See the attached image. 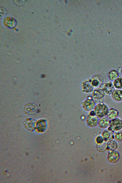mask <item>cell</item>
Masks as SVG:
<instances>
[{"mask_svg":"<svg viewBox=\"0 0 122 183\" xmlns=\"http://www.w3.org/2000/svg\"><path fill=\"white\" fill-rule=\"evenodd\" d=\"M103 139L101 136H98L96 139V142L99 144L103 143Z\"/></svg>","mask_w":122,"mask_h":183,"instance_id":"18","label":"cell"},{"mask_svg":"<svg viewBox=\"0 0 122 183\" xmlns=\"http://www.w3.org/2000/svg\"><path fill=\"white\" fill-rule=\"evenodd\" d=\"M109 128L113 131H119L122 129V120L119 118L110 120Z\"/></svg>","mask_w":122,"mask_h":183,"instance_id":"4","label":"cell"},{"mask_svg":"<svg viewBox=\"0 0 122 183\" xmlns=\"http://www.w3.org/2000/svg\"><path fill=\"white\" fill-rule=\"evenodd\" d=\"M102 136L103 139L107 141L112 140L114 137L112 131L110 130H104L102 133Z\"/></svg>","mask_w":122,"mask_h":183,"instance_id":"14","label":"cell"},{"mask_svg":"<svg viewBox=\"0 0 122 183\" xmlns=\"http://www.w3.org/2000/svg\"><path fill=\"white\" fill-rule=\"evenodd\" d=\"M119 112L116 109L112 107L109 109L106 117L111 120L118 117Z\"/></svg>","mask_w":122,"mask_h":183,"instance_id":"12","label":"cell"},{"mask_svg":"<svg viewBox=\"0 0 122 183\" xmlns=\"http://www.w3.org/2000/svg\"><path fill=\"white\" fill-rule=\"evenodd\" d=\"M115 139L118 142L122 141V131L117 132L115 134Z\"/></svg>","mask_w":122,"mask_h":183,"instance_id":"17","label":"cell"},{"mask_svg":"<svg viewBox=\"0 0 122 183\" xmlns=\"http://www.w3.org/2000/svg\"><path fill=\"white\" fill-rule=\"evenodd\" d=\"M99 91L105 96L110 95L115 89L112 82L103 83L98 88Z\"/></svg>","mask_w":122,"mask_h":183,"instance_id":"3","label":"cell"},{"mask_svg":"<svg viewBox=\"0 0 122 183\" xmlns=\"http://www.w3.org/2000/svg\"><path fill=\"white\" fill-rule=\"evenodd\" d=\"M108 148L112 150H114L116 149L118 147L117 143L114 141H111L109 142L107 144Z\"/></svg>","mask_w":122,"mask_h":183,"instance_id":"16","label":"cell"},{"mask_svg":"<svg viewBox=\"0 0 122 183\" xmlns=\"http://www.w3.org/2000/svg\"><path fill=\"white\" fill-rule=\"evenodd\" d=\"M112 83L115 89L122 90V77L119 76Z\"/></svg>","mask_w":122,"mask_h":183,"instance_id":"15","label":"cell"},{"mask_svg":"<svg viewBox=\"0 0 122 183\" xmlns=\"http://www.w3.org/2000/svg\"><path fill=\"white\" fill-rule=\"evenodd\" d=\"M96 104L93 99L91 95H88L86 99L81 103L83 109L85 112H89L93 110Z\"/></svg>","mask_w":122,"mask_h":183,"instance_id":"2","label":"cell"},{"mask_svg":"<svg viewBox=\"0 0 122 183\" xmlns=\"http://www.w3.org/2000/svg\"><path fill=\"white\" fill-rule=\"evenodd\" d=\"M92 93V98L96 104L103 102L105 96L101 93L98 88L94 89Z\"/></svg>","mask_w":122,"mask_h":183,"instance_id":"7","label":"cell"},{"mask_svg":"<svg viewBox=\"0 0 122 183\" xmlns=\"http://www.w3.org/2000/svg\"><path fill=\"white\" fill-rule=\"evenodd\" d=\"M99 118L95 115H92L88 114L86 118V123L90 127H94L98 124Z\"/></svg>","mask_w":122,"mask_h":183,"instance_id":"8","label":"cell"},{"mask_svg":"<svg viewBox=\"0 0 122 183\" xmlns=\"http://www.w3.org/2000/svg\"><path fill=\"white\" fill-rule=\"evenodd\" d=\"M81 87L82 92L85 94L92 93L95 89L92 85L89 78L82 82Z\"/></svg>","mask_w":122,"mask_h":183,"instance_id":"5","label":"cell"},{"mask_svg":"<svg viewBox=\"0 0 122 183\" xmlns=\"http://www.w3.org/2000/svg\"><path fill=\"white\" fill-rule=\"evenodd\" d=\"M91 83L94 88H98L103 82V79L100 74H96L89 78Z\"/></svg>","mask_w":122,"mask_h":183,"instance_id":"6","label":"cell"},{"mask_svg":"<svg viewBox=\"0 0 122 183\" xmlns=\"http://www.w3.org/2000/svg\"><path fill=\"white\" fill-rule=\"evenodd\" d=\"M119 76V73L116 70L112 69L109 70L107 74L108 79L111 81H113Z\"/></svg>","mask_w":122,"mask_h":183,"instance_id":"13","label":"cell"},{"mask_svg":"<svg viewBox=\"0 0 122 183\" xmlns=\"http://www.w3.org/2000/svg\"><path fill=\"white\" fill-rule=\"evenodd\" d=\"M121 75L122 76V67L121 70Z\"/></svg>","mask_w":122,"mask_h":183,"instance_id":"19","label":"cell"},{"mask_svg":"<svg viewBox=\"0 0 122 183\" xmlns=\"http://www.w3.org/2000/svg\"><path fill=\"white\" fill-rule=\"evenodd\" d=\"M109 109L107 105L102 102L96 104L93 110L95 115L100 118L106 116Z\"/></svg>","mask_w":122,"mask_h":183,"instance_id":"1","label":"cell"},{"mask_svg":"<svg viewBox=\"0 0 122 183\" xmlns=\"http://www.w3.org/2000/svg\"><path fill=\"white\" fill-rule=\"evenodd\" d=\"M110 120L106 116L99 118L98 125L101 128H106L109 126Z\"/></svg>","mask_w":122,"mask_h":183,"instance_id":"11","label":"cell"},{"mask_svg":"<svg viewBox=\"0 0 122 183\" xmlns=\"http://www.w3.org/2000/svg\"><path fill=\"white\" fill-rule=\"evenodd\" d=\"M110 95L112 100L114 102H122V90L115 89Z\"/></svg>","mask_w":122,"mask_h":183,"instance_id":"9","label":"cell"},{"mask_svg":"<svg viewBox=\"0 0 122 183\" xmlns=\"http://www.w3.org/2000/svg\"><path fill=\"white\" fill-rule=\"evenodd\" d=\"M120 158V154L117 151L113 150L110 152L108 155V160L111 163H115L119 160Z\"/></svg>","mask_w":122,"mask_h":183,"instance_id":"10","label":"cell"}]
</instances>
